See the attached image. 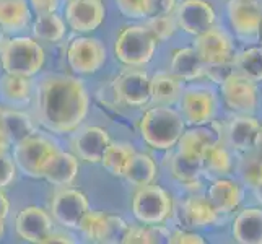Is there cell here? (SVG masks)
<instances>
[{"instance_id":"6da1fadb","label":"cell","mask_w":262,"mask_h":244,"mask_svg":"<svg viewBox=\"0 0 262 244\" xmlns=\"http://www.w3.org/2000/svg\"><path fill=\"white\" fill-rule=\"evenodd\" d=\"M90 96L80 78L51 75L36 92V119L54 134H70L88 114Z\"/></svg>"},{"instance_id":"7a4b0ae2","label":"cell","mask_w":262,"mask_h":244,"mask_svg":"<svg viewBox=\"0 0 262 244\" xmlns=\"http://www.w3.org/2000/svg\"><path fill=\"white\" fill-rule=\"evenodd\" d=\"M140 135L153 150L173 148L186 130L184 117L169 106H157L142 116Z\"/></svg>"},{"instance_id":"3957f363","label":"cell","mask_w":262,"mask_h":244,"mask_svg":"<svg viewBox=\"0 0 262 244\" xmlns=\"http://www.w3.org/2000/svg\"><path fill=\"white\" fill-rule=\"evenodd\" d=\"M46 64V54L33 38H13L0 49V65L5 74L33 77Z\"/></svg>"},{"instance_id":"277c9868","label":"cell","mask_w":262,"mask_h":244,"mask_svg":"<svg viewBox=\"0 0 262 244\" xmlns=\"http://www.w3.org/2000/svg\"><path fill=\"white\" fill-rule=\"evenodd\" d=\"M158 48V39L145 25L125 26L117 34L114 42L116 59L127 67H143L153 59Z\"/></svg>"},{"instance_id":"5b68a950","label":"cell","mask_w":262,"mask_h":244,"mask_svg":"<svg viewBox=\"0 0 262 244\" xmlns=\"http://www.w3.org/2000/svg\"><path fill=\"white\" fill-rule=\"evenodd\" d=\"M132 212L142 225H161L173 213V198L163 187L153 183L142 186L134 194Z\"/></svg>"},{"instance_id":"8992f818","label":"cell","mask_w":262,"mask_h":244,"mask_svg":"<svg viewBox=\"0 0 262 244\" xmlns=\"http://www.w3.org/2000/svg\"><path fill=\"white\" fill-rule=\"evenodd\" d=\"M59 148L48 137L33 134L13 147V161L16 168L23 174L31 178H41V169L46 165V161L56 153Z\"/></svg>"},{"instance_id":"52a82bcc","label":"cell","mask_w":262,"mask_h":244,"mask_svg":"<svg viewBox=\"0 0 262 244\" xmlns=\"http://www.w3.org/2000/svg\"><path fill=\"white\" fill-rule=\"evenodd\" d=\"M90 210L88 197L78 189L62 187L52 195L49 213L52 220L69 230H78L83 215Z\"/></svg>"},{"instance_id":"ba28073f","label":"cell","mask_w":262,"mask_h":244,"mask_svg":"<svg viewBox=\"0 0 262 244\" xmlns=\"http://www.w3.org/2000/svg\"><path fill=\"white\" fill-rule=\"evenodd\" d=\"M106 49L101 42L95 38H80L72 39L67 46V64L75 74L92 75L104 65Z\"/></svg>"},{"instance_id":"9c48e42d","label":"cell","mask_w":262,"mask_h":244,"mask_svg":"<svg viewBox=\"0 0 262 244\" xmlns=\"http://www.w3.org/2000/svg\"><path fill=\"white\" fill-rule=\"evenodd\" d=\"M113 95L117 103L142 107L150 101V77L142 70L129 69L113 81Z\"/></svg>"},{"instance_id":"30bf717a","label":"cell","mask_w":262,"mask_h":244,"mask_svg":"<svg viewBox=\"0 0 262 244\" xmlns=\"http://www.w3.org/2000/svg\"><path fill=\"white\" fill-rule=\"evenodd\" d=\"M220 92L225 103L233 111L252 113L257 104L256 81L238 74L236 70L220 83Z\"/></svg>"},{"instance_id":"8fae6325","label":"cell","mask_w":262,"mask_h":244,"mask_svg":"<svg viewBox=\"0 0 262 244\" xmlns=\"http://www.w3.org/2000/svg\"><path fill=\"white\" fill-rule=\"evenodd\" d=\"M15 230L23 241L44 244L54 230V220L51 213L41 207L30 205L21 209L20 213L16 215Z\"/></svg>"},{"instance_id":"7c38bea8","label":"cell","mask_w":262,"mask_h":244,"mask_svg":"<svg viewBox=\"0 0 262 244\" xmlns=\"http://www.w3.org/2000/svg\"><path fill=\"white\" fill-rule=\"evenodd\" d=\"M176 21L183 31L197 36L215 23V10L207 0H183L176 7Z\"/></svg>"},{"instance_id":"4fadbf2b","label":"cell","mask_w":262,"mask_h":244,"mask_svg":"<svg viewBox=\"0 0 262 244\" xmlns=\"http://www.w3.org/2000/svg\"><path fill=\"white\" fill-rule=\"evenodd\" d=\"M66 18L75 33H92L103 25L106 8L103 0H70Z\"/></svg>"},{"instance_id":"5bb4252c","label":"cell","mask_w":262,"mask_h":244,"mask_svg":"<svg viewBox=\"0 0 262 244\" xmlns=\"http://www.w3.org/2000/svg\"><path fill=\"white\" fill-rule=\"evenodd\" d=\"M228 20L241 38L257 36L262 25V7L257 0H230Z\"/></svg>"},{"instance_id":"9a60e30c","label":"cell","mask_w":262,"mask_h":244,"mask_svg":"<svg viewBox=\"0 0 262 244\" xmlns=\"http://www.w3.org/2000/svg\"><path fill=\"white\" fill-rule=\"evenodd\" d=\"M194 51L199 54L204 64H213V62L231 59L233 42L230 36L222 28L212 26V28L195 36Z\"/></svg>"},{"instance_id":"2e32d148","label":"cell","mask_w":262,"mask_h":244,"mask_svg":"<svg viewBox=\"0 0 262 244\" xmlns=\"http://www.w3.org/2000/svg\"><path fill=\"white\" fill-rule=\"evenodd\" d=\"M181 111L189 124H205L212 121L216 113V98L212 92L205 90H189L181 95Z\"/></svg>"},{"instance_id":"e0dca14e","label":"cell","mask_w":262,"mask_h":244,"mask_svg":"<svg viewBox=\"0 0 262 244\" xmlns=\"http://www.w3.org/2000/svg\"><path fill=\"white\" fill-rule=\"evenodd\" d=\"M80 165L75 155L67 151L57 150L46 161V165L41 169V178H44L52 186L66 187L70 186L78 176Z\"/></svg>"},{"instance_id":"ac0fdd59","label":"cell","mask_w":262,"mask_h":244,"mask_svg":"<svg viewBox=\"0 0 262 244\" xmlns=\"http://www.w3.org/2000/svg\"><path fill=\"white\" fill-rule=\"evenodd\" d=\"M110 142V134L104 129L90 125L75 135L72 145H74V151L78 158L86 163H99Z\"/></svg>"},{"instance_id":"d6986e66","label":"cell","mask_w":262,"mask_h":244,"mask_svg":"<svg viewBox=\"0 0 262 244\" xmlns=\"http://www.w3.org/2000/svg\"><path fill=\"white\" fill-rule=\"evenodd\" d=\"M169 74L181 81H192L204 77V62L194 48H181L173 52L169 60Z\"/></svg>"},{"instance_id":"ffe728a7","label":"cell","mask_w":262,"mask_h":244,"mask_svg":"<svg viewBox=\"0 0 262 244\" xmlns=\"http://www.w3.org/2000/svg\"><path fill=\"white\" fill-rule=\"evenodd\" d=\"M210 205L216 213H230L239 205L243 198L241 187L230 179H216L209 189Z\"/></svg>"},{"instance_id":"44dd1931","label":"cell","mask_w":262,"mask_h":244,"mask_svg":"<svg viewBox=\"0 0 262 244\" xmlns=\"http://www.w3.org/2000/svg\"><path fill=\"white\" fill-rule=\"evenodd\" d=\"M183 95V83L173 74L160 72L150 78V101L157 106H173Z\"/></svg>"},{"instance_id":"7402d4cb","label":"cell","mask_w":262,"mask_h":244,"mask_svg":"<svg viewBox=\"0 0 262 244\" xmlns=\"http://www.w3.org/2000/svg\"><path fill=\"white\" fill-rule=\"evenodd\" d=\"M31 21L28 0H0V28L5 33H20Z\"/></svg>"},{"instance_id":"603a6c76","label":"cell","mask_w":262,"mask_h":244,"mask_svg":"<svg viewBox=\"0 0 262 244\" xmlns=\"http://www.w3.org/2000/svg\"><path fill=\"white\" fill-rule=\"evenodd\" d=\"M260 129V124L252 116H238L230 122L227 137L230 147L239 151H248L254 145V139Z\"/></svg>"},{"instance_id":"cb8c5ba5","label":"cell","mask_w":262,"mask_h":244,"mask_svg":"<svg viewBox=\"0 0 262 244\" xmlns=\"http://www.w3.org/2000/svg\"><path fill=\"white\" fill-rule=\"evenodd\" d=\"M233 238L241 244H262V210H243L233 223Z\"/></svg>"},{"instance_id":"d4e9b609","label":"cell","mask_w":262,"mask_h":244,"mask_svg":"<svg viewBox=\"0 0 262 244\" xmlns=\"http://www.w3.org/2000/svg\"><path fill=\"white\" fill-rule=\"evenodd\" d=\"M158 168L157 163L150 155L147 153H134L132 160L129 161L127 168H125L122 178H125L129 184L135 186V187H142L151 184L157 178Z\"/></svg>"},{"instance_id":"484cf974","label":"cell","mask_w":262,"mask_h":244,"mask_svg":"<svg viewBox=\"0 0 262 244\" xmlns=\"http://www.w3.org/2000/svg\"><path fill=\"white\" fill-rule=\"evenodd\" d=\"M183 215H184L187 227H192V228L209 227V225L216 221V216H219V213H216L213 210V207L210 205L209 198L201 197V195H194L187 198L183 205Z\"/></svg>"},{"instance_id":"4316f807","label":"cell","mask_w":262,"mask_h":244,"mask_svg":"<svg viewBox=\"0 0 262 244\" xmlns=\"http://www.w3.org/2000/svg\"><path fill=\"white\" fill-rule=\"evenodd\" d=\"M0 95L12 104H23L33 95L31 77L5 74L0 78Z\"/></svg>"},{"instance_id":"83f0119b","label":"cell","mask_w":262,"mask_h":244,"mask_svg":"<svg viewBox=\"0 0 262 244\" xmlns=\"http://www.w3.org/2000/svg\"><path fill=\"white\" fill-rule=\"evenodd\" d=\"M134 147L130 143L125 142H110V145L106 147L103 158H101V165L104 166L106 171H110L113 176H122L125 168H127L129 161L134 157Z\"/></svg>"},{"instance_id":"f1b7e54d","label":"cell","mask_w":262,"mask_h":244,"mask_svg":"<svg viewBox=\"0 0 262 244\" xmlns=\"http://www.w3.org/2000/svg\"><path fill=\"white\" fill-rule=\"evenodd\" d=\"M2 122H4V132L7 135V139L10 140V143L12 142L16 143L36 134L31 117L26 113L15 111V109H4Z\"/></svg>"},{"instance_id":"f546056e","label":"cell","mask_w":262,"mask_h":244,"mask_svg":"<svg viewBox=\"0 0 262 244\" xmlns=\"http://www.w3.org/2000/svg\"><path fill=\"white\" fill-rule=\"evenodd\" d=\"M34 38L44 42H60L66 36V23L62 21L59 15L54 13H42L38 15L33 25Z\"/></svg>"},{"instance_id":"4dcf8cb0","label":"cell","mask_w":262,"mask_h":244,"mask_svg":"<svg viewBox=\"0 0 262 244\" xmlns=\"http://www.w3.org/2000/svg\"><path fill=\"white\" fill-rule=\"evenodd\" d=\"M78 230L88 242H104L107 233V213L88 210L80 221Z\"/></svg>"},{"instance_id":"1f68e13d","label":"cell","mask_w":262,"mask_h":244,"mask_svg":"<svg viewBox=\"0 0 262 244\" xmlns=\"http://www.w3.org/2000/svg\"><path fill=\"white\" fill-rule=\"evenodd\" d=\"M234 70L252 81L262 80V49L251 48L233 57Z\"/></svg>"},{"instance_id":"d6a6232c","label":"cell","mask_w":262,"mask_h":244,"mask_svg":"<svg viewBox=\"0 0 262 244\" xmlns=\"http://www.w3.org/2000/svg\"><path fill=\"white\" fill-rule=\"evenodd\" d=\"M202 173V161L186 158L183 155H174L171 160V174H173L179 183L192 186L199 184V176Z\"/></svg>"},{"instance_id":"836d02e7","label":"cell","mask_w":262,"mask_h":244,"mask_svg":"<svg viewBox=\"0 0 262 244\" xmlns=\"http://www.w3.org/2000/svg\"><path fill=\"white\" fill-rule=\"evenodd\" d=\"M176 145L179 147V150H178L179 155L191 158V160H197V161H202L205 150L209 148V143H207V140L204 139V135L201 130H199V127L191 129L187 132L184 130Z\"/></svg>"},{"instance_id":"e575fe53","label":"cell","mask_w":262,"mask_h":244,"mask_svg":"<svg viewBox=\"0 0 262 244\" xmlns=\"http://www.w3.org/2000/svg\"><path fill=\"white\" fill-rule=\"evenodd\" d=\"M202 169L212 174H228L231 171V157L222 143L205 150L202 157Z\"/></svg>"},{"instance_id":"d590c367","label":"cell","mask_w":262,"mask_h":244,"mask_svg":"<svg viewBox=\"0 0 262 244\" xmlns=\"http://www.w3.org/2000/svg\"><path fill=\"white\" fill-rule=\"evenodd\" d=\"M145 26H148L150 31L155 34L158 42H163L174 36V33L178 30V21H176V16H173L171 13H166V15L148 16Z\"/></svg>"},{"instance_id":"8d00e7d4","label":"cell","mask_w":262,"mask_h":244,"mask_svg":"<svg viewBox=\"0 0 262 244\" xmlns=\"http://www.w3.org/2000/svg\"><path fill=\"white\" fill-rule=\"evenodd\" d=\"M239 174L248 186L254 187L262 179V158L256 153L246 155L239 163Z\"/></svg>"},{"instance_id":"74e56055","label":"cell","mask_w":262,"mask_h":244,"mask_svg":"<svg viewBox=\"0 0 262 244\" xmlns=\"http://www.w3.org/2000/svg\"><path fill=\"white\" fill-rule=\"evenodd\" d=\"M119 12L130 20L148 18V0H116Z\"/></svg>"},{"instance_id":"f35d334b","label":"cell","mask_w":262,"mask_h":244,"mask_svg":"<svg viewBox=\"0 0 262 244\" xmlns=\"http://www.w3.org/2000/svg\"><path fill=\"white\" fill-rule=\"evenodd\" d=\"M234 72L233 59L222 60V62H213V64H204V75L209 77L215 83H222V81L230 77Z\"/></svg>"},{"instance_id":"ab89813d","label":"cell","mask_w":262,"mask_h":244,"mask_svg":"<svg viewBox=\"0 0 262 244\" xmlns=\"http://www.w3.org/2000/svg\"><path fill=\"white\" fill-rule=\"evenodd\" d=\"M129 230V225L124 221V218L117 215H107V233H106V241L107 244H116L122 242L125 233Z\"/></svg>"},{"instance_id":"60d3db41","label":"cell","mask_w":262,"mask_h":244,"mask_svg":"<svg viewBox=\"0 0 262 244\" xmlns=\"http://www.w3.org/2000/svg\"><path fill=\"white\" fill-rule=\"evenodd\" d=\"M16 176V165L12 157L7 153H0V189L10 186Z\"/></svg>"},{"instance_id":"b9f144b4","label":"cell","mask_w":262,"mask_h":244,"mask_svg":"<svg viewBox=\"0 0 262 244\" xmlns=\"http://www.w3.org/2000/svg\"><path fill=\"white\" fill-rule=\"evenodd\" d=\"M125 244H148V230L147 225H137V227H129L125 233L124 241Z\"/></svg>"},{"instance_id":"7bdbcfd3","label":"cell","mask_w":262,"mask_h":244,"mask_svg":"<svg viewBox=\"0 0 262 244\" xmlns=\"http://www.w3.org/2000/svg\"><path fill=\"white\" fill-rule=\"evenodd\" d=\"M176 0H148V16L173 13Z\"/></svg>"},{"instance_id":"ee69618b","label":"cell","mask_w":262,"mask_h":244,"mask_svg":"<svg viewBox=\"0 0 262 244\" xmlns=\"http://www.w3.org/2000/svg\"><path fill=\"white\" fill-rule=\"evenodd\" d=\"M169 242L173 244H186V242H191V244H202L204 239L199 236L195 233L191 231H183V230H176L171 233L169 236Z\"/></svg>"},{"instance_id":"f6af8a7d","label":"cell","mask_w":262,"mask_h":244,"mask_svg":"<svg viewBox=\"0 0 262 244\" xmlns=\"http://www.w3.org/2000/svg\"><path fill=\"white\" fill-rule=\"evenodd\" d=\"M28 4L36 12V15L54 13L59 7V0H28Z\"/></svg>"},{"instance_id":"bcb514c9","label":"cell","mask_w":262,"mask_h":244,"mask_svg":"<svg viewBox=\"0 0 262 244\" xmlns=\"http://www.w3.org/2000/svg\"><path fill=\"white\" fill-rule=\"evenodd\" d=\"M52 242H62V244H72L75 242L74 236L69 233H62V231H51V234L48 236V239L44 241V244H52Z\"/></svg>"},{"instance_id":"7dc6e473","label":"cell","mask_w":262,"mask_h":244,"mask_svg":"<svg viewBox=\"0 0 262 244\" xmlns=\"http://www.w3.org/2000/svg\"><path fill=\"white\" fill-rule=\"evenodd\" d=\"M8 212H10V202H8L4 189H0V220H5Z\"/></svg>"},{"instance_id":"c3c4849f","label":"cell","mask_w":262,"mask_h":244,"mask_svg":"<svg viewBox=\"0 0 262 244\" xmlns=\"http://www.w3.org/2000/svg\"><path fill=\"white\" fill-rule=\"evenodd\" d=\"M254 153L257 157H260L262 158V125H260V129H259V132H257V135H256V139H254Z\"/></svg>"},{"instance_id":"681fc988","label":"cell","mask_w":262,"mask_h":244,"mask_svg":"<svg viewBox=\"0 0 262 244\" xmlns=\"http://www.w3.org/2000/svg\"><path fill=\"white\" fill-rule=\"evenodd\" d=\"M8 148H10V140L7 139L4 132H0V153H7Z\"/></svg>"},{"instance_id":"f907efd6","label":"cell","mask_w":262,"mask_h":244,"mask_svg":"<svg viewBox=\"0 0 262 244\" xmlns=\"http://www.w3.org/2000/svg\"><path fill=\"white\" fill-rule=\"evenodd\" d=\"M254 189H256V194H257V198L262 202V179L259 181V183L254 186Z\"/></svg>"},{"instance_id":"816d5d0a","label":"cell","mask_w":262,"mask_h":244,"mask_svg":"<svg viewBox=\"0 0 262 244\" xmlns=\"http://www.w3.org/2000/svg\"><path fill=\"white\" fill-rule=\"evenodd\" d=\"M5 236V220H0V241Z\"/></svg>"},{"instance_id":"f5cc1de1","label":"cell","mask_w":262,"mask_h":244,"mask_svg":"<svg viewBox=\"0 0 262 244\" xmlns=\"http://www.w3.org/2000/svg\"><path fill=\"white\" fill-rule=\"evenodd\" d=\"M5 31L2 30V28H0V49H2V46H4V44H5Z\"/></svg>"},{"instance_id":"db71d44e","label":"cell","mask_w":262,"mask_h":244,"mask_svg":"<svg viewBox=\"0 0 262 244\" xmlns=\"http://www.w3.org/2000/svg\"><path fill=\"white\" fill-rule=\"evenodd\" d=\"M2 116H4V109L0 107V132H4V122H2ZM5 134V132H4Z\"/></svg>"},{"instance_id":"11a10c76","label":"cell","mask_w":262,"mask_h":244,"mask_svg":"<svg viewBox=\"0 0 262 244\" xmlns=\"http://www.w3.org/2000/svg\"><path fill=\"white\" fill-rule=\"evenodd\" d=\"M259 33H260V42H262V25H260V31ZM260 49H262V46H260Z\"/></svg>"},{"instance_id":"9f6ffc18","label":"cell","mask_w":262,"mask_h":244,"mask_svg":"<svg viewBox=\"0 0 262 244\" xmlns=\"http://www.w3.org/2000/svg\"><path fill=\"white\" fill-rule=\"evenodd\" d=\"M257 2H259V4H262V0H257Z\"/></svg>"},{"instance_id":"6f0895ef","label":"cell","mask_w":262,"mask_h":244,"mask_svg":"<svg viewBox=\"0 0 262 244\" xmlns=\"http://www.w3.org/2000/svg\"><path fill=\"white\" fill-rule=\"evenodd\" d=\"M67 2H70V0H67Z\"/></svg>"}]
</instances>
